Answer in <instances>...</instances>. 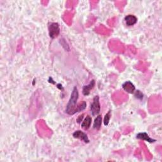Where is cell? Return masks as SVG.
I'll return each mask as SVG.
<instances>
[{"mask_svg": "<svg viewBox=\"0 0 162 162\" xmlns=\"http://www.w3.org/2000/svg\"><path fill=\"white\" fill-rule=\"evenodd\" d=\"M136 138L138 139L147 141L148 142L150 143H154L156 141L155 139H153L151 138L150 137H149V136L146 134V132H140V133H139V134H137Z\"/></svg>", "mask_w": 162, "mask_h": 162, "instance_id": "7", "label": "cell"}, {"mask_svg": "<svg viewBox=\"0 0 162 162\" xmlns=\"http://www.w3.org/2000/svg\"><path fill=\"white\" fill-rule=\"evenodd\" d=\"M94 86H95V81L94 80L91 81L88 85L84 86V87H83V89H82L83 94H84V96H88V95L90 94L91 90L93 89Z\"/></svg>", "mask_w": 162, "mask_h": 162, "instance_id": "5", "label": "cell"}, {"mask_svg": "<svg viewBox=\"0 0 162 162\" xmlns=\"http://www.w3.org/2000/svg\"><path fill=\"white\" fill-rule=\"evenodd\" d=\"M111 118V110H110L108 113L106 114L105 118H104V123H105V126H108L110 120Z\"/></svg>", "mask_w": 162, "mask_h": 162, "instance_id": "12", "label": "cell"}, {"mask_svg": "<svg viewBox=\"0 0 162 162\" xmlns=\"http://www.w3.org/2000/svg\"><path fill=\"white\" fill-rule=\"evenodd\" d=\"M83 117H84V114H82L81 115H80L79 117V118L77 119V122L78 123H81V122L82 120L83 119Z\"/></svg>", "mask_w": 162, "mask_h": 162, "instance_id": "14", "label": "cell"}, {"mask_svg": "<svg viewBox=\"0 0 162 162\" xmlns=\"http://www.w3.org/2000/svg\"><path fill=\"white\" fill-rule=\"evenodd\" d=\"M91 122H92V118H91V117H90L89 115H88L85 118V119L84 120V121L82 122V123L81 124L82 128L85 131L88 130L89 128V127H91Z\"/></svg>", "mask_w": 162, "mask_h": 162, "instance_id": "8", "label": "cell"}, {"mask_svg": "<svg viewBox=\"0 0 162 162\" xmlns=\"http://www.w3.org/2000/svg\"><path fill=\"white\" fill-rule=\"evenodd\" d=\"M123 89L129 93H133L135 91V86L129 81H127L122 85Z\"/></svg>", "mask_w": 162, "mask_h": 162, "instance_id": "9", "label": "cell"}, {"mask_svg": "<svg viewBox=\"0 0 162 162\" xmlns=\"http://www.w3.org/2000/svg\"><path fill=\"white\" fill-rule=\"evenodd\" d=\"M125 21L127 26H132L137 23L138 19L134 15H128L125 17Z\"/></svg>", "mask_w": 162, "mask_h": 162, "instance_id": "6", "label": "cell"}, {"mask_svg": "<svg viewBox=\"0 0 162 162\" xmlns=\"http://www.w3.org/2000/svg\"><path fill=\"white\" fill-rule=\"evenodd\" d=\"M135 96L137 98H138V99H143V93L140 92L139 91H136V94H135Z\"/></svg>", "mask_w": 162, "mask_h": 162, "instance_id": "13", "label": "cell"}, {"mask_svg": "<svg viewBox=\"0 0 162 162\" xmlns=\"http://www.w3.org/2000/svg\"><path fill=\"white\" fill-rule=\"evenodd\" d=\"M49 36L51 39L56 37L60 34L59 25L57 23H49L48 26Z\"/></svg>", "mask_w": 162, "mask_h": 162, "instance_id": "2", "label": "cell"}, {"mask_svg": "<svg viewBox=\"0 0 162 162\" xmlns=\"http://www.w3.org/2000/svg\"><path fill=\"white\" fill-rule=\"evenodd\" d=\"M101 124H102V117L101 115H98L94 120L93 127L94 129L99 130L101 127Z\"/></svg>", "mask_w": 162, "mask_h": 162, "instance_id": "10", "label": "cell"}, {"mask_svg": "<svg viewBox=\"0 0 162 162\" xmlns=\"http://www.w3.org/2000/svg\"><path fill=\"white\" fill-rule=\"evenodd\" d=\"M79 98V92H78V89L76 86H75L71 94V96H70L69 101L66 105V113H68L69 115H74L76 112L77 110V106H76V104H77V101Z\"/></svg>", "mask_w": 162, "mask_h": 162, "instance_id": "1", "label": "cell"}, {"mask_svg": "<svg viewBox=\"0 0 162 162\" xmlns=\"http://www.w3.org/2000/svg\"><path fill=\"white\" fill-rule=\"evenodd\" d=\"M73 136L75 138L79 139L82 141H84V143H88L89 142V139L88 136L84 132H82L81 131H77L73 134Z\"/></svg>", "mask_w": 162, "mask_h": 162, "instance_id": "4", "label": "cell"}, {"mask_svg": "<svg viewBox=\"0 0 162 162\" xmlns=\"http://www.w3.org/2000/svg\"><path fill=\"white\" fill-rule=\"evenodd\" d=\"M91 111L93 116L98 115L99 113V112H100L101 106L100 103H99L98 96H96L94 98L93 101L91 105Z\"/></svg>", "mask_w": 162, "mask_h": 162, "instance_id": "3", "label": "cell"}, {"mask_svg": "<svg viewBox=\"0 0 162 162\" xmlns=\"http://www.w3.org/2000/svg\"><path fill=\"white\" fill-rule=\"evenodd\" d=\"M86 103L85 101H83L82 103L81 102L79 105L77 106V110H76V112L77 113V112H80L82 110H84L86 109Z\"/></svg>", "mask_w": 162, "mask_h": 162, "instance_id": "11", "label": "cell"}]
</instances>
